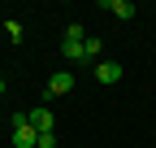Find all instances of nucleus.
I'll return each instance as SVG.
<instances>
[{"label":"nucleus","mask_w":156,"mask_h":148,"mask_svg":"<svg viewBox=\"0 0 156 148\" xmlns=\"http://www.w3.org/2000/svg\"><path fill=\"white\" fill-rule=\"evenodd\" d=\"M104 9L113 17H122V22H130V17H134V0H104Z\"/></svg>","instance_id":"nucleus-3"},{"label":"nucleus","mask_w":156,"mask_h":148,"mask_svg":"<svg viewBox=\"0 0 156 148\" xmlns=\"http://www.w3.org/2000/svg\"><path fill=\"white\" fill-rule=\"evenodd\" d=\"M100 48H104V44H100V35H87V39H83V57L95 61V57H100Z\"/></svg>","instance_id":"nucleus-7"},{"label":"nucleus","mask_w":156,"mask_h":148,"mask_svg":"<svg viewBox=\"0 0 156 148\" xmlns=\"http://www.w3.org/2000/svg\"><path fill=\"white\" fill-rule=\"evenodd\" d=\"M0 96H5V79H0Z\"/></svg>","instance_id":"nucleus-10"},{"label":"nucleus","mask_w":156,"mask_h":148,"mask_svg":"<svg viewBox=\"0 0 156 148\" xmlns=\"http://www.w3.org/2000/svg\"><path fill=\"white\" fill-rule=\"evenodd\" d=\"M74 83H78V79H74L69 70H56L52 79H48V96H69V91H74Z\"/></svg>","instance_id":"nucleus-2"},{"label":"nucleus","mask_w":156,"mask_h":148,"mask_svg":"<svg viewBox=\"0 0 156 148\" xmlns=\"http://www.w3.org/2000/svg\"><path fill=\"white\" fill-rule=\"evenodd\" d=\"M39 148H56V131H48V135H39Z\"/></svg>","instance_id":"nucleus-9"},{"label":"nucleus","mask_w":156,"mask_h":148,"mask_svg":"<svg viewBox=\"0 0 156 148\" xmlns=\"http://www.w3.org/2000/svg\"><path fill=\"white\" fill-rule=\"evenodd\" d=\"M61 52H65V61H87V57H83V39H65Z\"/></svg>","instance_id":"nucleus-6"},{"label":"nucleus","mask_w":156,"mask_h":148,"mask_svg":"<svg viewBox=\"0 0 156 148\" xmlns=\"http://www.w3.org/2000/svg\"><path fill=\"white\" fill-rule=\"evenodd\" d=\"M95 79H100V83H117V79H122V65H117V61H100V65H95Z\"/></svg>","instance_id":"nucleus-5"},{"label":"nucleus","mask_w":156,"mask_h":148,"mask_svg":"<svg viewBox=\"0 0 156 148\" xmlns=\"http://www.w3.org/2000/svg\"><path fill=\"white\" fill-rule=\"evenodd\" d=\"M13 148H39V131L30 126V113H13Z\"/></svg>","instance_id":"nucleus-1"},{"label":"nucleus","mask_w":156,"mask_h":148,"mask_svg":"<svg viewBox=\"0 0 156 148\" xmlns=\"http://www.w3.org/2000/svg\"><path fill=\"white\" fill-rule=\"evenodd\" d=\"M30 126H35L39 135H48V131H52V113H48L44 105H39V109H30Z\"/></svg>","instance_id":"nucleus-4"},{"label":"nucleus","mask_w":156,"mask_h":148,"mask_svg":"<svg viewBox=\"0 0 156 148\" xmlns=\"http://www.w3.org/2000/svg\"><path fill=\"white\" fill-rule=\"evenodd\" d=\"M5 35H9L13 44H22V22H5Z\"/></svg>","instance_id":"nucleus-8"}]
</instances>
